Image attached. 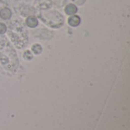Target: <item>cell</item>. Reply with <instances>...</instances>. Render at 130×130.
<instances>
[{
  "label": "cell",
  "instance_id": "cell-1",
  "mask_svg": "<svg viewBox=\"0 0 130 130\" xmlns=\"http://www.w3.org/2000/svg\"><path fill=\"white\" fill-rule=\"evenodd\" d=\"M69 24L72 27H77L81 22V18L78 15H72L69 18Z\"/></svg>",
  "mask_w": 130,
  "mask_h": 130
},
{
  "label": "cell",
  "instance_id": "cell-2",
  "mask_svg": "<svg viewBox=\"0 0 130 130\" xmlns=\"http://www.w3.org/2000/svg\"><path fill=\"white\" fill-rule=\"evenodd\" d=\"M26 24L30 27H35L38 25V20L34 16H29L26 20Z\"/></svg>",
  "mask_w": 130,
  "mask_h": 130
},
{
  "label": "cell",
  "instance_id": "cell-3",
  "mask_svg": "<svg viewBox=\"0 0 130 130\" xmlns=\"http://www.w3.org/2000/svg\"><path fill=\"white\" fill-rule=\"evenodd\" d=\"M77 11H78V8L74 4H69L65 8L66 13L69 15H74L77 12Z\"/></svg>",
  "mask_w": 130,
  "mask_h": 130
},
{
  "label": "cell",
  "instance_id": "cell-4",
  "mask_svg": "<svg viewBox=\"0 0 130 130\" xmlns=\"http://www.w3.org/2000/svg\"><path fill=\"white\" fill-rule=\"evenodd\" d=\"M11 12L9 8H5L1 10V11H0V17L2 19L8 20V19H9L11 18Z\"/></svg>",
  "mask_w": 130,
  "mask_h": 130
},
{
  "label": "cell",
  "instance_id": "cell-5",
  "mask_svg": "<svg viewBox=\"0 0 130 130\" xmlns=\"http://www.w3.org/2000/svg\"><path fill=\"white\" fill-rule=\"evenodd\" d=\"M32 50L34 53L36 54H40L41 52H42V47L39 44H34L33 46H32Z\"/></svg>",
  "mask_w": 130,
  "mask_h": 130
},
{
  "label": "cell",
  "instance_id": "cell-6",
  "mask_svg": "<svg viewBox=\"0 0 130 130\" xmlns=\"http://www.w3.org/2000/svg\"><path fill=\"white\" fill-rule=\"evenodd\" d=\"M6 26L5 24L0 23V34H4L6 31Z\"/></svg>",
  "mask_w": 130,
  "mask_h": 130
}]
</instances>
